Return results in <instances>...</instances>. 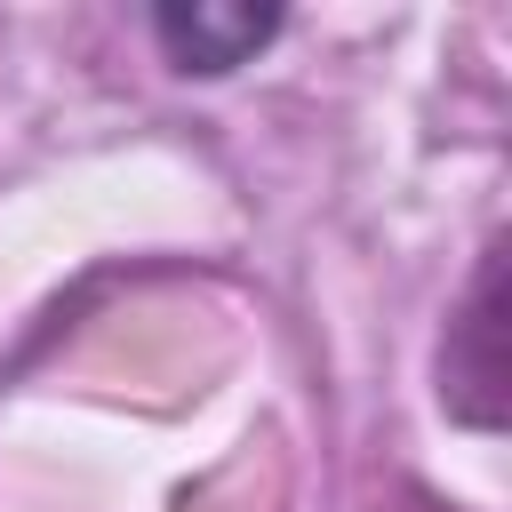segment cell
Here are the masks:
<instances>
[{
  "label": "cell",
  "mask_w": 512,
  "mask_h": 512,
  "mask_svg": "<svg viewBox=\"0 0 512 512\" xmlns=\"http://www.w3.org/2000/svg\"><path fill=\"white\" fill-rule=\"evenodd\" d=\"M440 392L448 408L472 424V432H496L504 424V400H512V368H504V240L488 248L480 280H472V304L448 320V360H440Z\"/></svg>",
  "instance_id": "6da1fadb"
},
{
  "label": "cell",
  "mask_w": 512,
  "mask_h": 512,
  "mask_svg": "<svg viewBox=\"0 0 512 512\" xmlns=\"http://www.w3.org/2000/svg\"><path fill=\"white\" fill-rule=\"evenodd\" d=\"M152 32L168 48L176 72H232L248 64L272 32H280V8H248V0H168L152 8Z\"/></svg>",
  "instance_id": "7a4b0ae2"
}]
</instances>
